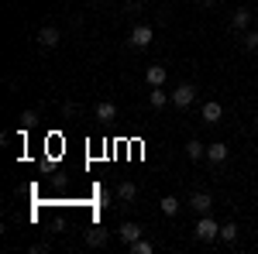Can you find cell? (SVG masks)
Listing matches in <instances>:
<instances>
[{"label": "cell", "mask_w": 258, "mask_h": 254, "mask_svg": "<svg viewBox=\"0 0 258 254\" xmlns=\"http://www.w3.org/2000/svg\"><path fill=\"white\" fill-rule=\"evenodd\" d=\"M220 240L224 244H234L238 240V223H220Z\"/></svg>", "instance_id": "16"}, {"label": "cell", "mask_w": 258, "mask_h": 254, "mask_svg": "<svg viewBox=\"0 0 258 254\" xmlns=\"http://www.w3.org/2000/svg\"><path fill=\"white\" fill-rule=\"evenodd\" d=\"M193 100H197V86L193 82H179L176 90H172V107H179V110H186Z\"/></svg>", "instance_id": "2"}, {"label": "cell", "mask_w": 258, "mask_h": 254, "mask_svg": "<svg viewBox=\"0 0 258 254\" xmlns=\"http://www.w3.org/2000/svg\"><path fill=\"white\" fill-rule=\"evenodd\" d=\"M186 155H189V158H203V155H207V144L197 141V137H193V141H186Z\"/></svg>", "instance_id": "17"}, {"label": "cell", "mask_w": 258, "mask_h": 254, "mask_svg": "<svg viewBox=\"0 0 258 254\" xmlns=\"http://www.w3.org/2000/svg\"><path fill=\"white\" fill-rule=\"evenodd\" d=\"M152 251H155V247H152V240H141V237H138V240L131 244V254H152Z\"/></svg>", "instance_id": "18"}, {"label": "cell", "mask_w": 258, "mask_h": 254, "mask_svg": "<svg viewBox=\"0 0 258 254\" xmlns=\"http://www.w3.org/2000/svg\"><path fill=\"white\" fill-rule=\"evenodd\" d=\"M148 103H152L155 110H162L165 103H172V93H165L162 86H152V93H148Z\"/></svg>", "instance_id": "12"}, {"label": "cell", "mask_w": 258, "mask_h": 254, "mask_svg": "<svg viewBox=\"0 0 258 254\" xmlns=\"http://www.w3.org/2000/svg\"><path fill=\"white\" fill-rule=\"evenodd\" d=\"M145 79H148V86H165L169 69H165V65H148V69H145Z\"/></svg>", "instance_id": "8"}, {"label": "cell", "mask_w": 258, "mask_h": 254, "mask_svg": "<svg viewBox=\"0 0 258 254\" xmlns=\"http://www.w3.org/2000/svg\"><path fill=\"white\" fill-rule=\"evenodd\" d=\"M231 24H234L238 31H248V28H251V11H248V7H238V11L231 14Z\"/></svg>", "instance_id": "11"}, {"label": "cell", "mask_w": 258, "mask_h": 254, "mask_svg": "<svg viewBox=\"0 0 258 254\" xmlns=\"http://www.w3.org/2000/svg\"><path fill=\"white\" fill-rule=\"evenodd\" d=\"M59 41H62L59 28H41V31H38V45H41V48H55Z\"/></svg>", "instance_id": "9"}, {"label": "cell", "mask_w": 258, "mask_h": 254, "mask_svg": "<svg viewBox=\"0 0 258 254\" xmlns=\"http://www.w3.org/2000/svg\"><path fill=\"white\" fill-rule=\"evenodd\" d=\"M241 41H244V48H248V52H258V31H251V28H248Z\"/></svg>", "instance_id": "19"}, {"label": "cell", "mask_w": 258, "mask_h": 254, "mask_svg": "<svg viewBox=\"0 0 258 254\" xmlns=\"http://www.w3.org/2000/svg\"><path fill=\"white\" fill-rule=\"evenodd\" d=\"M159 210L165 216H176L179 213V199H176V196H162V199H159Z\"/></svg>", "instance_id": "15"}, {"label": "cell", "mask_w": 258, "mask_h": 254, "mask_svg": "<svg viewBox=\"0 0 258 254\" xmlns=\"http://www.w3.org/2000/svg\"><path fill=\"white\" fill-rule=\"evenodd\" d=\"M114 117H117V107H114L110 100H100V103H97V120H103V124H110Z\"/></svg>", "instance_id": "13"}, {"label": "cell", "mask_w": 258, "mask_h": 254, "mask_svg": "<svg viewBox=\"0 0 258 254\" xmlns=\"http://www.w3.org/2000/svg\"><path fill=\"white\" fill-rule=\"evenodd\" d=\"M107 240H110V234H107L103 227H90V230H86V244H90V247H107Z\"/></svg>", "instance_id": "10"}, {"label": "cell", "mask_w": 258, "mask_h": 254, "mask_svg": "<svg viewBox=\"0 0 258 254\" xmlns=\"http://www.w3.org/2000/svg\"><path fill=\"white\" fill-rule=\"evenodd\" d=\"M255 127H258V110H255Z\"/></svg>", "instance_id": "21"}, {"label": "cell", "mask_w": 258, "mask_h": 254, "mask_svg": "<svg viewBox=\"0 0 258 254\" xmlns=\"http://www.w3.org/2000/svg\"><path fill=\"white\" fill-rule=\"evenodd\" d=\"M131 45L135 48H148L152 41H155V31H152V24H138V28H131Z\"/></svg>", "instance_id": "3"}, {"label": "cell", "mask_w": 258, "mask_h": 254, "mask_svg": "<svg viewBox=\"0 0 258 254\" xmlns=\"http://www.w3.org/2000/svg\"><path fill=\"white\" fill-rule=\"evenodd\" d=\"M189 210H197L200 216L210 213V210H214V196H210V193H193V196H189Z\"/></svg>", "instance_id": "5"}, {"label": "cell", "mask_w": 258, "mask_h": 254, "mask_svg": "<svg viewBox=\"0 0 258 254\" xmlns=\"http://www.w3.org/2000/svg\"><path fill=\"white\" fill-rule=\"evenodd\" d=\"M35 124H38V114L35 110H24L21 114V127H35Z\"/></svg>", "instance_id": "20"}, {"label": "cell", "mask_w": 258, "mask_h": 254, "mask_svg": "<svg viewBox=\"0 0 258 254\" xmlns=\"http://www.w3.org/2000/svg\"><path fill=\"white\" fill-rule=\"evenodd\" d=\"M117 237H120V244H127V247H131V244L141 237V227L127 220V223H120V227H117Z\"/></svg>", "instance_id": "6"}, {"label": "cell", "mask_w": 258, "mask_h": 254, "mask_svg": "<svg viewBox=\"0 0 258 254\" xmlns=\"http://www.w3.org/2000/svg\"><path fill=\"white\" fill-rule=\"evenodd\" d=\"M200 117H203V124H220L224 107H220L217 100H207V103H203V110H200Z\"/></svg>", "instance_id": "4"}, {"label": "cell", "mask_w": 258, "mask_h": 254, "mask_svg": "<svg viewBox=\"0 0 258 254\" xmlns=\"http://www.w3.org/2000/svg\"><path fill=\"white\" fill-rule=\"evenodd\" d=\"M193 234H197V240L210 244V240H217V237H220V223H214V216H210V213H203L197 220V230H193Z\"/></svg>", "instance_id": "1"}, {"label": "cell", "mask_w": 258, "mask_h": 254, "mask_svg": "<svg viewBox=\"0 0 258 254\" xmlns=\"http://www.w3.org/2000/svg\"><path fill=\"white\" fill-rule=\"evenodd\" d=\"M227 155H231V151H227V144H220V141L207 144V161H210V165H224Z\"/></svg>", "instance_id": "7"}, {"label": "cell", "mask_w": 258, "mask_h": 254, "mask_svg": "<svg viewBox=\"0 0 258 254\" xmlns=\"http://www.w3.org/2000/svg\"><path fill=\"white\" fill-rule=\"evenodd\" d=\"M135 196H138V186H135L131 179H124V182L117 186V199H120V203H131Z\"/></svg>", "instance_id": "14"}]
</instances>
